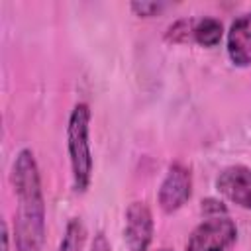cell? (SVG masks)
<instances>
[{
	"label": "cell",
	"mask_w": 251,
	"mask_h": 251,
	"mask_svg": "<svg viewBox=\"0 0 251 251\" xmlns=\"http://www.w3.org/2000/svg\"><path fill=\"white\" fill-rule=\"evenodd\" d=\"M227 55L233 65H251V12L237 16L227 31Z\"/></svg>",
	"instance_id": "52a82bcc"
},
{
	"label": "cell",
	"mask_w": 251,
	"mask_h": 251,
	"mask_svg": "<svg viewBox=\"0 0 251 251\" xmlns=\"http://www.w3.org/2000/svg\"><path fill=\"white\" fill-rule=\"evenodd\" d=\"M157 251H175V249H169V247H163V249H157Z\"/></svg>",
	"instance_id": "9a60e30c"
},
{
	"label": "cell",
	"mask_w": 251,
	"mask_h": 251,
	"mask_svg": "<svg viewBox=\"0 0 251 251\" xmlns=\"http://www.w3.org/2000/svg\"><path fill=\"white\" fill-rule=\"evenodd\" d=\"M165 6H167L165 2H145V0H141V2H131V4H129V8H131L139 18L157 16Z\"/></svg>",
	"instance_id": "8fae6325"
},
{
	"label": "cell",
	"mask_w": 251,
	"mask_h": 251,
	"mask_svg": "<svg viewBox=\"0 0 251 251\" xmlns=\"http://www.w3.org/2000/svg\"><path fill=\"white\" fill-rule=\"evenodd\" d=\"M190 196H192V173L186 165L176 161L167 169L165 178L161 180L157 192L159 208L165 214H173L180 210L190 200Z\"/></svg>",
	"instance_id": "277c9868"
},
{
	"label": "cell",
	"mask_w": 251,
	"mask_h": 251,
	"mask_svg": "<svg viewBox=\"0 0 251 251\" xmlns=\"http://www.w3.org/2000/svg\"><path fill=\"white\" fill-rule=\"evenodd\" d=\"M84 241H86V227L82 220L71 218L65 227L63 239L59 243V251H82Z\"/></svg>",
	"instance_id": "9c48e42d"
},
{
	"label": "cell",
	"mask_w": 251,
	"mask_h": 251,
	"mask_svg": "<svg viewBox=\"0 0 251 251\" xmlns=\"http://www.w3.org/2000/svg\"><path fill=\"white\" fill-rule=\"evenodd\" d=\"M67 149L76 192H86L92 180V151H90V108L80 102L71 110L67 126Z\"/></svg>",
	"instance_id": "7a4b0ae2"
},
{
	"label": "cell",
	"mask_w": 251,
	"mask_h": 251,
	"mask_svg": "<svg viewBox=\"0 0 251 251\" xmlns=\"http://www.w3.org/2000/svg\"><path fill=\"white\" fill-rule=\"evenodd\" d=\"M90 251H112V245H110L108 237H106L102 231L94 235V239H92V245H90Z\"/></svg>",
	"instance_id": "4fadbf2b"
},
{
	"label": "cell",
	"mask_w": 251,
	"mask_h": 251,
	"mask_svg": "<svg viewBox=\"0 0 251 251\" xmlns=\"http://www.w3.org/2000/svg\"><path fill=\"white\" fill-rule=\"evenodd\" d=\"M224 35V25L220 20L216 18H202L198 22H194L192 27V37L198 45L202 47H216L222 41Z\"/></svg>",
	"instance_id": "ba28073f"
},
{
	"label": "cell",
	"mask_w": 251,
	"mask_h": 251,
	"mask_svg": "<svg viewBox=\"0 0 251 251\" xmlns=\"http://www.w3.org/2000/svg\"><path fill=\"white\" fill-rule=\"evenodd\" d=\"M202 212L206 214V218H210V216H224V214H227V210H226L224 202L214 200V198H208V200H204V202H202Z\"/></svg>",
	"instance_id": "7c38bea8"
},
{
	"label": "cell",
	"mask_w": 251,
	"mask_h": 251,
	"mask_svg": "<svg viewBox=\"0 0 251 251\" xmlns=\"http://www.w3.org/2000/svg\"><path fill=\"white\" fill-rule=\"evenodd\" d=\"M153 214L147 202L135 200L126 210L124 241L129 251H147L153 241Z\"/></svg>",
	"instance_id": "5b68a950"
},
{
	"label": "cell",
	"mask_w": 251,
	"mask_h": 251,
	"mask_svg": "<svg viewBox=\"0 0 251 251\" xmlns=\"http://www.w3.org/2000/svg\"><path fill=\"white\" fill-rule=\"evenodd\" d=\"M216 188L218 192L237 204L239 208L251 210V169L245 165H231L226 167L216 176Z\"/></svg>",
	"instance_id": "8992f818"
},
{
	"label": "cell",
	"mask_w": 251,
	"mask_h": 251,
	"mask_svg": "<svg viewBox=\"0 0 251 251\" xmlns=\"http://www.w3.org/2000/svg\"><path fill=\"white\" fill-rule=\"evenodd\" d=\"M235 241L237 227L229 216H210L190 231L184 251H227Z\"/></svg>",
	"instance_id": "3957f363"
},
{
	"label": "cell",
	"mask_w": 251,
	"mask_h": 251,
	"mask_svg": "<svg viewBox=\"0 0 251 251\" xmlns=\"http://www.w3.org/2000/svg\"><path fill=\"white\" fill-rule=\"evenodd\" d=\"M192 27H194V22L192 20H178L176 24H173L167 31V39L173 41V43H182V41H188V37L192 35Z\"/></svg>",
	"instance_id": "30bf717a"
},
{
	"label": "cell",
	"mask_w": 251,
	"mask_h": 251,
	"mask_svg": "<svg viewBox=\"0 0 251 251\" xmlns=\"http://www.w3.org/2000/svg\"><path fill=\"white\" fill-rule=\"evenodd\" d=\"M2 251H10V233L6 222H2Z\"/></svg>",
	"instance_id": "5bb4252c"
},
{
	"label": "cell",
	"mask_w": 251,
	"mask_h": 251,
	"mask_svg": "<svg viewBox=\"0 0 251 251\" xmlns=\"http://www.w3.org/2000/svg\"><path fill=\"white\" fill-rule=\"evenodd\" d=\"M10 180L14 186L16 210V249L41 251L45 241V198L41 188L39 167L31 149L18 151Z\"/></svg>",
	"instance_id": "6da1fadb"
}]
</instances>
